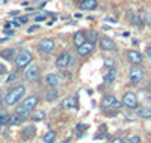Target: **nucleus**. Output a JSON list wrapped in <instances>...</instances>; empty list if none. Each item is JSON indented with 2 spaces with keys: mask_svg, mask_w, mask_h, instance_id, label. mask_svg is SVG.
I'll return each instance as SVG.
<instances>
[{
  "mask_svg": "<svg viewBox=\"0 0 151 143\" xmlns=\"http://www.w3.org/2000/svg\"><path fill=\"white\" fill-rule=\"evenodd\" d=\"M24 94H26V86L18 84V86L12 87L9 90V92L6 94V97L3 98V101H5L6 106H15V104L24 97Z\"/></svg>",
  "mask_w": 151,
  "mask_h": 143,
  "instance_id": "f257e3e1",
  "label": "nucleus"
},
{
  "mask_svg": "<svg viewBox=\"0 0 151 143\" xmlns=\"http://www.w3.org/2000/svg\"><path fill=\"white\" fill-rule=\"evenodd\" d=\"M145 79V69L141 65H132L130 74H129V80L132 84H139Z\"/></svg>",
  "mask_w": 151,
  "mask_h": 143,
  "instance_id": "f03ea898",
  "label": "nucleus"
},
{
  "mask_svg": "<svg viewBox=\"0 0 151 143\" xmlns=\"http://www.w3.org/2000/svg\"><path fill=\"white\" fill-rule=\"evenodd\" d=\"M30 62H32V53H30V50L24 48V50L20 51V53L17 54V57H15V66L18 69H23V68H26L27 65H30Z\"/></svg>",
  "mask_w": 151,
  "mask_h": 143,
  "instance_id": "7ed1b4c3",
  "label": "nucleus"
},
{
  "mask_svg": "<svg viewBox=\"0 0 151 143\" xmlns=\"http://www.w3.org/2000/svg\"><path fill=\"white\" fill-rule=\"evenodd\" d=\"M55 47H56V41L53 38H44V39H41L40 44H38L40 53H44V54H50L55 50Z\"/></svg>",
  "mask_w": 151,
  "mask_h": 143,
  "instance_id": "20e7f679",
  "label": "nucleus"
},
{
  "mask_svg": "<svg viewBox=\"0 0 151 143\" xmlns=\"http://www.w3.org/2000/svg\"><path fill=\"white\" fill-rule=\"evenodd\" d=\"M40 68L36 65H27L26 66V71H24V79L30 83H35L38 79H40Z\"/></svg>",
  "mask_w": 151,
  "mask_h": 143,
  "instance_id": "39448f33",
  "label": "nucleus"
},
{
  "mask_svg": "<svg viewBox=\"0 0 151 143\" xmlns=\"http://www.w3.org/2000/svg\"><path fill=\"white\" fill-rule=\"evenodd\" d=\"M121 101L116 98V97H113V95H107L101 99V107L109 110V109H119L121 107Z\"/></svg>",
  "mask_w": 151,
  "mask_h": 143,
  "instance_id": "423d86ee",
  "label": "nucleus"
},
{
  "mask_svg": "<svg viewBox=\"0 0 151 143\" xmlns=\"http://www.w3.org/2000/svg\"><path fill=\"white\" fill-rule=\"evenodd\" d=\"M71 65V54H70V51H62V53L58 56L56 59V66L59 69H65L68 68Z\"/></svg>",
  "mask_w": 151,
  "mask_h": 143,
  "instance_id": "0eeeda50",
  "label": "nucleus"
},
{
  "mask_svg": "<svg viewBox=\"0 0 151 143\" xmlns=\"http://www.w3.org/2000/svg\"><path fill=\"white\" fill-rule=\"evenodd\" d=\"M122 104L127 109H136L137 107V95L134 92H125L122 95Z\"/></svg>",
  "mask_w": 151,
  "mask_h": 143,
  "instance_id": "6e6552de",
  "label": "nucleus"
},
{
  "mask_svg": "<svg viewBox=\"0 0 151 143\" xmlns=\"http://www.w3.org/2000/svg\"><path fill=\"white\" fill-rule=\"evenodd\" d=\"M95 48V42H91V41H85L82 45L77 47V54L80 57H86V56H89L92 51Z\"/></svg>",
  "mask_w": 151,
  "mask_h": 143,
  "instance_id": "1a4fd4ad",
  "label": "nucleus"
},
{
  "mask_svg": "<svg viewBox=\"0 0 151 143\" xmlns=\"http://www.w3.org/2000/svg\"><path fill=\"white\" fill-rule=\"evenodd\" d=\"M100 48L103 51H115L116 50V45H115V41L109 36H103L100 38Z\"/></svg>",
  "mask_w": 151,
  "mask_h": 143,
  "instance_id": "9d476101",
  "label": "nucleus"
},
{
  "mask_svg": "<svg viewBox=\"0 0 151 143\" xmlns=\"http://www.w3.org/2000/svg\"><path fill=\"white\" fill-rule=\"evenodd\" d=\"M127 59L132 65H141L142 60H144V56L137 50H129L127 51Z\"/></svg>",
  "mask_w": 151,
  "mask_h": 143,
  "instance_id": "9b49d317",
  "label": "nucleus"
},
{
  "mask_svg": "<svg viewBox=\"0 0 151 143\" xmlns=\"http://www.w3.org/2000/svg\"><path fill=\"white\" fill-rule=\"evenodd\" d=\"M38 102H40V98H38L36 95H32V97H29V98H26V99H24L21 106H23L24 109H26V110L32 112V110H35V109H36Z\"/></svg>",
  "mask_w": 151,
  "mask_h": 143,
  "instance_id": "f8f14e48",
  "label": "nucleus"
},
{
  "mask_svg": "<svg viewBox=\"0 0 151 143\" xmlns=\"http://www.w3.org/2000/svg\"><path fill=\"white\" fill-rule=\"evenodd\" d=\"M62 107L64 109H73V110H76V109H79V99H77V97H68V98H65L64 101H62Z\"/></svg>",
  "mask_w": 151,
  "mask_h": 143,
  "instance_id": "ddd939ff",
  "label": "nucleus"
},
{
  "mask_svg": "<svg viewBox=\"0 0 151 143\" xmlns=\"http://www.w3.org/2000/svg\"><path fill=\"white\" fill-rule=\"evenodd\" d=\"M45 82H47V84L50 86V89H56V87H59L60 86V80H59V75L58 74H47V77H45Z\"/></svg>",
  "mask_w": 151,
  "mask_h": 143,
  "instance_id": "4468645a",
  "label": "nucleus"
},
{
  "mask_svg": "<svg viewBox=\"0 0 151 143\" xmlns=\"http://www.w3.org/2000/svg\"><path fill=\"white\" fill-rule=\"evenodd\" d=\"M97 6H98L97 0H82L80 5H79V8L83 9V11H94Z\"/></svg>",
  "mask_w": 151,
  "mask_h": 143,
  "instance_id": "2eb2a0df",
  "label": "nucleus"
},
{
  "mask_svg": "<svg viewBox=\"0 0 151 143\" xmlns=\"http://www.w3.org/2000/svg\"><path fill=\"white\" fill-rule=\"evenodd\" d=\"M116 80V69L115 68H109V71L104 74V83L106 84H112Z\"/></svg>",
  "mask_w": 151,
  "mask_h": 143,
  "instance_id": "dca6fc26",
  "label": "nucleus"
},
{
  "mask_svg": "<svg viewBox=\"0 0 151 143\" xmlns=\"http://www.w3.org/2000/svg\"><path fill=\"white\" fill-rule=\"evenodd\" d=\"M85 41H86V35H85V32H82V30H79L77 33L74 35V38H73V42H74V45H76V47L82 45Z\"/></svg>",
  "mask_w": 151,
  "mask_h": 143,
  "instance_id": "f3484780",
  "label": "nucleus"
},
{
  "mask_svg": "<svg viewBox=\"0 0 151 143\" xmlns=\"http://www.w3.org/2000/svg\"><path fill=\"white\" fill-rule=\"evenodd\" d=\"M136 113H137L139 118H144V119H150L151 118V109L150 107H139V109L136 110Z\"/></svg>",
  "mask_w": 151,
  "mask_h": 143,
  "instance_id": "a211bd4d",
  "label": "nucleus"
},
{
  "mask_svg": "<svg viewBox=\"0 0 151 143\" xmlns=\"http://www.w3.org/2000/svg\"><path fill=\"white\" fill-rule=\"evenodd\" d=\"M35 133H36L35 127H33V125H27V127L21 131V137H23V139H30V137H33Z\"/></svg>",
  "mask_w": 151,
  "mask_h": 143,
  "instance_id": "6ab92c4d",
  "label": "nucleus"
},
{
  "mask_svg": "<svg viewBox=\"0 0 151 143\" xmlns=\"http://www.w3.org/2000/svg\"><path fill=\"white\" fill-rule=\"evenodd\" d=\"M55 139H56V133L50 129V131H47V133L42 136V143H53Z\"/></svg>",
  "mask_w": 151,
  "mask_h": 143,
  "instance_id": "aec40b11",
  "label": "nucleus"
},
{
  "mask_svg": "<svg viewBox=\"0 0 151 143\" xmlns=\"http://www.w3.org/2000/svg\"><path fill=\"white\" fill-rule=\"evenodd\" d=\"M14 54H15V50L14 48H6V50L0 51V56H2L3 59H6V60H11L12 57H14Z\"/></svg>",
  "mask_w": 151,
  "mask_h": 143,
  "instance_id": "412c9836",
  "label": "nucleus"
},
{
  "mask_svg": "<svg viewBox=\"0 0 151 143\" xmlns=\"http://www.w3.org/2000/svg\"><path fill=\"white\" fill-rule=\"evenodd\" d=\"M45 116H47L45 110H36L35 113H32V121H35V122L42 121V119H45Z\"/></svg>",
  "mask_w": 151,
  "mask_h": 143,
  "instance_id": "4be33fe9",
  "label": "nucleus"
},
{
  "mask_svg": "<svg viewBox=\"0 0 151 143\" xmlns=\"http://www.w3.org/2000/svg\"><path fill=\"white\" fill-rule=\"evenodd\" d=\"M9 118H11V114L6 113V112H0V127H5L9 124Z\"/></svg>",
  "mask_w": 151,
  "mask_h": 143,
  "instance_id": "5701e85b",
  "label": "nucleus"
},
{
  "mask_svg": "<svg viewBox=\"0 0 151 143\" xmlns=\"http://www.w3.org/2000/svg\"><path fill=\"white\" fill-rule=\"evenodd\" d=\"M56 98H58V90L56 89H50L48 92L45 94V101H48V102L55 101Z\"/></svg>",
  "mask_w": 151,
  "mask_h": 143,
  "instance_id": "b1692460",
  "label": "nucleus"
},
{
  "mask_svg": "<svg viewBox=\"0 0 151 143\" xmlns=\"http://www.w3.org/2000/svg\"><path fill=\"white\" fill-rule=\"evenodd\" d=\"M17 114H18V116H21L23 119H26V118H29V116H30V112H29V110H26L23 106H18V107H17Z\"/></svg>",
  "mask_w": 151,
  "mask_h": 143,
  "instance_id": "393cba45",
  "label": "nucleus"
},
{
  "mask_svg": "<svg viewBox=\"0 0 151 143\" xmlns=\"http://www.w3.org/2000/svg\"><path fill=\"white\" fill-rule=\"evenodd\" d=\"M100 38L98 32L97 30H89V33H88V38H86V41H91V42H95L97 39Z\"/></svg>",
  "mask_w": 151,
  "mask_h": 143,
  "instance_id": "a878e982",
  "label": "nucleus"
},
{
  "mask_svg": "<svg viewBox=\"0 0 151 143\" xmlns=\"http://www.w3.org/2000/svg\"><path fill=\"white\" fill-rule=\"evenodd\" d=\"M21 122H23V118H21V116H18L17 113L9 118V124H11V125H20Z\"/></svg>",
  "mask_w": 151,
  "mask_h": 143,
  "instance_id": "bb28decb",
  "label": "nucleus"
},
{
  "mask_svg": "<svg viewBox=\"0 0 151 143\" xmlns=\"http://www.w3.org/2000/svg\"><path fill=\"white\" fill-rule=\"evenodd\" d=\"M132 23L136 26V27H142V26H144V23H142V20H141L139 15H133L132 17Z\"/></svg>",
  "mask_w": 151,
  "mask_h": 143,
  "instance_id": "cd10ccee",
  "label": "nucleus"
},
{
  "mask_svg": "<svg viewBox=\"0 0 151 143\" xmlns=\"http://www.w3.org/2000/svg\"><path fill=\"white\" fill-rule=\"evenodd\" d=\"M129 143H141V137L136 136V134H132L129 137Z\"/></svg>",
  "mask_w": 151,
  "mask_h": 143,
  "instance_id": "c85d7f7f",
  "label": "nucleus"
},
{
  "mask_svg": "<svg viewBox=\"0 0 151 143\" xmlns=\"http://www.w3.org/2000/svg\"><path fill=\"white\" fill-rule=\"evenodd\" d=\"M104 66L106 68H113V66H115V60H113V59H106L104 60Z\"/></svg>",
  "mask_w": 151,
  "mask_h": 143,
  "instance_id": "c756f323",
  "label": "nucleus"
},
{
  "mask_svg": "<svg viewBox=\"0 0 151 143\" xmlns=\"http://www.w3.org/2000/svg\"><path fill=\"white\" fill-rule=\"evenodd\" d=\"M36 30H40V26H38V24H35V26H32V27H29V29H27V33H33V32H36Z\"/></svg>",
  "mask_w": 151,
  "mask_h": 143,
  "instance_id": "7c9ffc66",
  "label": "nucleus"
},
{
  "mask_svg": "<svg viewBox=\"0 0 151 143\" xmlns=\"http://www.w3.org/2000/svg\"><path fill=\"white\" fill-rule=\"evenodd\" d=\"M15 77H17V74H15V72H11V74H9V77L6 79V83H11L12 80H15Z\"/></svg>",
  "mask_w": 151,
  "mask_h": 143,
  "instance_id": "2f4dec72",
  "label": "nucleus"
},
{
  "mask_svg": "<svg viewBox=\"0 0 151 143\" xmlns=\"http://www.w3.org/2000/svg\"><path fill=\"white\" fill-rule=\"evenodd\" d=\"M44 20H45V14H42V15H35V21H38V23L44 21Z\"/></svg>",
  "mask_w": 151,
  "mask_h": 143,
  "instance_id": "473e14b6",
  "label": "nucleus"
},
{
  "mask_svg": "<svg viewBox=\"0 0 151 143\" xmlns=\"http://www.w3.org/2000/svg\"><path fill=\"white\" fill-rule=\"evenodd\" d=\"M110 143H125V142H124L121 137H115V139H112V140H110Z\"/></svg>",
  "mask_w": 151,
  "mask_h": 143,
  "instance_id": "72a5a7b5",
  "label": "nucleus"
},
{
  "mask_svg": "<svg viewBox=\"0 0 151 143\" xmlns=\"http://www.w3.org/2000/svg\"><path fill=\"white\" fill-rule=\"evenodd\" d=\"M5 72H6V66H5L3 63H0V75L5 74Z\"/></svg>",
  "mask_w": 151,
  "mask_h": 143,
  "instance_id": "f704fd0d",
  "label": "nucleus"
},
{
  "mask_svg": "<svg viewBox=\"0 0 151 143\" xmlns=\"http://www.w3.org/2000/svg\"><path fill=\"white\" fill-rule=\"evenodd\" d=\"M18 23H20V24L27 23V17H20V18H18Z\"/></svg>",
  "mask_w": 151,
  "mask_h": 143,
  "instance_id": "c9c22d12",
  "label": "nucleus"
},
{
  "mask_svg": "<svg viewBox=\"0 0 151 143\" xmlns=\"http://www.w3.org/2000/svg\"><path fill=\"white\" fill-rule=\"evenodd\" d=\"M76 128H77V129H86V128H88V125H82V124H79Z\"/></svg>",
  "mask_w": 151,
  "mask_h": 143,
  "instance_id": "e433bc0d",
  "label": "nucleus"
},
{
  "mask_svg": "<svg viewBox=\"0 0 151 143\" xmlns=\"http://www.w3.org/2000/svg\"><path fill=\"white\" fill-rule=\"evenodd\" d=\"M11 27H12V26H11V23H6V24H5V27H3V30H9Z\"/></svg>",
  "mask_w": 151,
  "mask_h": 143,
  "instance_id": "4c0bfd02",
  "label": "nucleus"
},
{
  "mask_svg": "<svg viewBox=\"0 0 151 143\" xmlns=\"http://www.w3.org/2000/svg\"><path fill=\"white\" fill-rule=\"evenodd\" d=\"M12 24H14V26H15V27H20V26H21V24L18 23V20H15V21H14V23H12Z\"/></svg>",
  "mask_w": 151,
  "mask_h": 143,
  "instance_id": "58836bf2",
  "label": "nucleus"
},
{
  "mask_svg": "<svg viewBox=\"0 0 151 143\" xmlns=\"http://www.w3.org/2000/svg\"><path fill=\"white\" fill-rule=\"evenodd\" d=\"M11 15H12V17H15V15H18V12H17V11H12V12H11Z\"/></svg>",
  "mask_w": 151,
  "mask_h": 143,
  "instance_id": "ea45409f",
  "label": "nucleus"
},
{
  "mask_svg": "<svg viewBox=\"0 0 151 143\" xmlns=\"http://www.w3.org/2000/svg\"><path fill=\"white\" fill-rule=\"evenodd\" d=\"M2 101H3V98H2V95H0V104H2Z\"/></svg>",
  "mask_w": 151,
  "mask_h": 143,
  "instance_id": "a19ab883",
  "label": "nucleus"
},
{
  "mask_svg": "<svg viewBox=\"0 0 151 143\" xmlns=\"http://www.w3.org/2000/svg\"><path fill=\"white\" fill-rule=\"evenodd\" d=\"M79 2H82V0H79Z\"/></svg>",
  "mask_w": 151,
  "mask_h": 143,
  "instance_id": "79ce46f5",
  "label": "nucleus"
}]
</instances>
